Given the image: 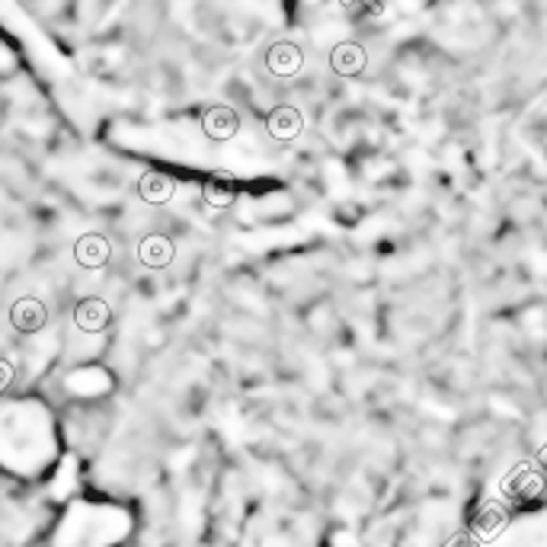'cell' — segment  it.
<instances>
[{
	"instance_id": "cell-9",
	"label": "cell",
	"mask_w": 547,
	"mask_h": 547,
	"mask_svg": "<svg viewBox=\"0 0 547 547\" xmlns=\"http://www.w3.org/2000/svg\"><path fill=\"white\" fill-rule=\"evenodd\" d=\"M141 256H144V263H150V266H163V263L170 260V243L163 241V237H154V241L144 243Z\"/></svg>"
},
{
	"instance_id": "cell-5",
	"label": "cell",
	"mask_w": 547,
	"mask_h": 547,
	"mask_svg": "<svg viewBox=\"0 0 547 547\" xmlns=\"http://www.w3.org/2000/svg\"><path fill=\"white\" fill-rule=\"evenodd\" d=\"M365 65V55L358 46H339L336 52H333V67L343 74H358Z\"/></svg>"
},
{
	"instance_id": "cell-4",
	"label": "cell",
	"mask_w": 547,
	"mask_h": 547,
	"mask_svg": "<svg viewBox=\"0 0 547 547\" xmlns=\"http://www.w3.org/2000/svg\"><path fill=\"white\" fill-rule=\"evenodd\" d=\"M106 320H109V311H106L103 301H84L77 307V324L84 330H99V326H106Z\"/></svg>"
},
{
	"instance_id": "cell-7",
	"label": "cell",
	"mask_w": 547,
	"mask_h": 547,
	"mask_svg": "<svg viewBox=\"0 0 547 547\" xmlns=\"http://www.w3.org/2000/svg\"><path fill=\"white\" fill-rule=\"evenodd\" d=\"M42 317H46V311H42V304H36V301H23V304L14 307V324L23 326V330L42 326Z\"/></svg>"
},
{
	"instance_id": "cell-1",
	"label": "cell",
	"mask_w": 547,
	"mask_h": 547,
	"mask_svg": "<svg viewBox=\"0 0 547 547\" xmlns=\"http://www.w3.org/2000/svg\"><path fill=\"white\" fill-rule=\"evenodd\" d=\"M301 129H304V119H301V112L292 109V106H279V109L269 116V135L279 138V141L298 138Z\"/></svg>"
},
{
	"instance_id": "cell-8",
	"label": "cell",
	"mask_w": 547,
	"mask_h": 547,
	"mask_svg": "<svg viewBox=\"0 0 547 547\" xmlns=\"http://www.w3.org/2000/svg\"><path fill=\"white\" fill-rule=\"evenodd\" d=\"M141 192L144 199H150V202H163V199H170V180L167 176H148V180L141 182Z\"/></svg>"
},
{
	"instance_id": "cell-6",
	"label": "cell",
	"mask_w": 547,
	"mask_h": 547,
	"mask_svg": "<svg viewBox=\"0 0 547 547\" xmlns=\"http://www.w3.org/2000/svg\"><path fill=\"white\" fill-rule=\"evenodd\" d=\"M77 256H80V263H84V266H99V263H106V256H109V247H106L103 237L90 234V237H84V241H80Z\"/></svg>"
},
{
	"instance_id": "cell-3",
	"label": "cell",
	"mask_w": 547,
	"mask_h": 547,
	"mask_svg": "<svg viewBox=\"0 0 547 547\" xmlns=\"http://www.w3.org/2000/svg\"><path fill=\"white\" fill-rule=\"evenodd\" d=\"M269 67H273V74H279V77H292L301 67V52L294 46H288V42H282V46H275L273 52H269Z\"/></svg>"
},
{
	"instance_id": "cell-2",
	"label": "cell",
	"mask_w": 547,
	"mask_h": 547,
	"mask_svg": "<svg viewBox=\"0 0 547 547\" xmlns=\"http://www.w3.org/2000/svg\"><path fill=\"white\" fill-rule=\"evenodd\" d=\"M237 112L228 109V106H215V109L205 112V135L209 138H218V141H224V138H231L237 131Z\"/></svg>"
},
{
	"instance_id": "cell-10",
	"label": "cell",
	"mask_w": 547,
	"mask_h": 547,
	"mask_svg": "<svg viewBox=\"0 0 547 547\" xmlns=\"http://www.w3.org/2000/svg\"><path fill=\"white\" fill-rule=\"evenodd\" d=\"M205 196H209L215 205H228L231 199H234V182L224 180V176H218V180L209 182V190H205Z\"/></svg>"
}]
</instances>
